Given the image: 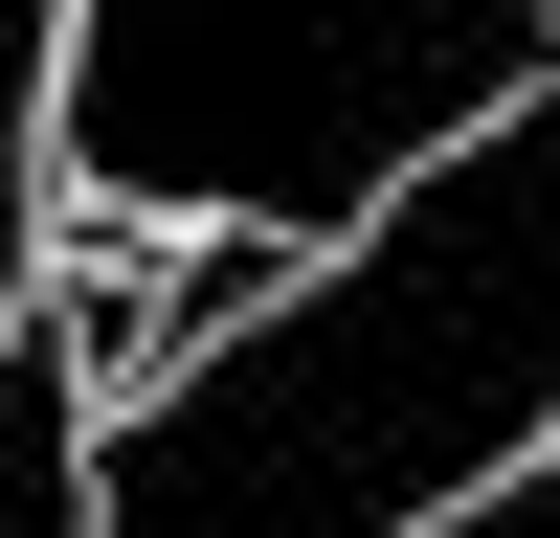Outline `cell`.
<instances>
[{"label":"cell","mask_w":560,"mask_h":538,"mask_svg":"<svg viewBox=\"0 0 560 538\" xmlns=\"http://www.w3.org/2000/svg\"><path fill=\"white\" fill-rule=\"evenodd\" d=\"M560 448V90L382 202L337 269L247 314L202 382L90 426L113 538H448Z\"/></svg>","instance_id":"1"},{"label":"cell","mask_w":560,"mask_h":538,"mask_svg":"<svg viewBox=\"0 0 560 538\" xmlns=\"http://www.w3.org/2000/svg\"><path fill=\"white\" fill-rule=\"evenodd\" d=\"M538 90H560L538 0H427V23H68L45 179H68V224H202V247L337 269L382 202H427Z\"/></svg>","instance_id":"2"},{"label":"cell","mask_w":560,"mask_h":538,"mask_svg":"<svg viewBox=\"0 0 560 538\" xmlns=\"http://www.w3.org/2000/svg\"><path fill=\"white\" fill-rule=\"evenodd\" d=\"M0 538H113L90 516V359L45 337V314L0 337Z\"/></svg>","instance_id":"3"},{"label":"cell","mask_w":560,"mask_h":538,"mask_svg":"<svg viewBox=\"0 0 560 538\" xmlns=\"http://www.w3.org/2000/svg\"><path fill=\"white\" fill-rule=\"evenodd\" d=\"M448 538H560V448H538V471H493V493H471Z\"/></svg>","instance_id":"4"}]
</instances>
